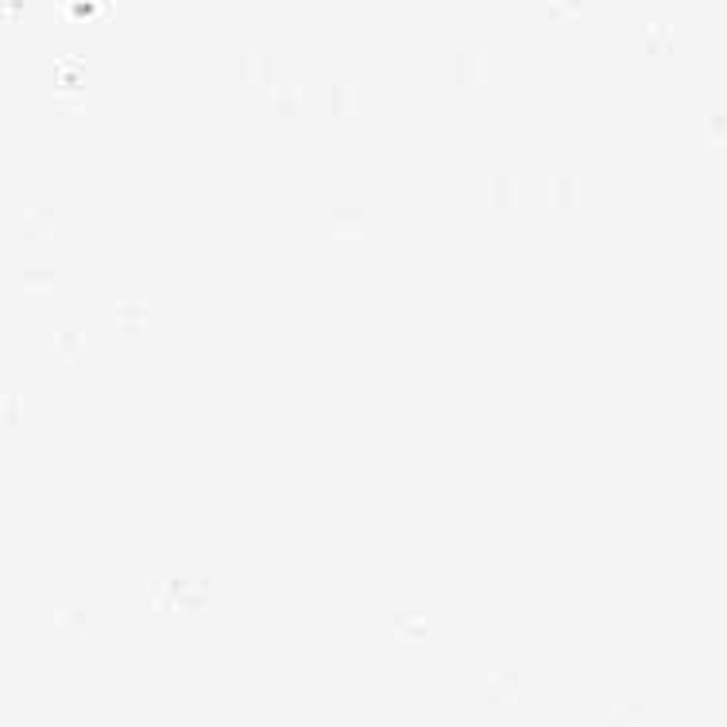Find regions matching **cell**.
<instances>
[{
  "label": "cell",
  "mask_w": 727,
  "mask_h": 727,
  "mask_svg": "<svg viewBox=\"0 0 727 727\" xmlns=\"http://www.w3.org/2000/svg\"><path fill=\"white\" fill-rule=\"evenodd\" d=\"M59 213L51 205H24L16 213V240L28 248H51L59 244Z\"/></svg>",
  "instance_id": "obj_1"
},
{
  "label": "cell",
  "mask_w": 727,
  "mask_h": 727,
  "mask_svg": "<svg viewBox=\"0 0 727 727\" xmlns=\"http://www.w3.org/2000/svg\"><path fill=\"white\" fill-rule=\"evenodd\" d=\"M480 704L488 708V712H515L519 704H523V681H519V673L515 669H492L488 677H484V685H480Z\"/></svg>",
  "instance_id": "obj_2"
},
{
  "label": "cell",
  "mask_w": 727,
  "mask_h": 727,
  "mask_svg": "<svg viewBox=\"0 0 727 727\" xmlns=\"http://www.w3.org/2000/svg\"><path fill=\"white\" fill-rule=\"evenodd\" d=\"M209 604V584L205 581H163L155 592V611H205Z\"/></svg>",
  "instance_id": "obj_3"
},
{
  "label": "cell",
  "mask_w": 727,
  "mask_h": 727,
  "mask_svg": "<svg viewBox=\"0 0 727 727\" xmlns=\"http://www.w3.org/2000/svg\"><path fill=\"white\" fill-rule=\"evenodd\" d=\"M263 109H267V117L275 120H294L302 117V109H306V93H302L298 82L275 78L271 86L263 89Z\"/></svg>",
  "instance_id": "obj_4"
},
{
  "label": "cell",
  "mask_w": 727,
  "mask_h": 727,
  "mask_svg": "<svg viewBox=\"0 0 727 727\" xmlns=\"http://www.w3.org/2000/svg\"><path fill=\"white\" fill-rule=\"evenodd\" d=\"M368 217H364V209H352V205H337V209H329V217H325V236L329 240H337V244H360V240H368Z\"/></svg>",
  "instance_id": "obj_5"
},
{
  "label": "cell",
  "mask_w": 727,
  "mask_h": 727,
  "mask_svg": "<svg viewBox=\"0 0 727 727\" xmlns=\"http://www.w3.org/2000/svg\"><path fill=\"white\" fill-rule=\"evenodd\" d=\"M453 86L461 89H488L492 86V59L476 47L453 55Z\"/></svg>",
  "instance_id": "obj_6"
},
{
  "label": "cell",
  "mask_w": 727,
  "mask_h": 727,
  "mask_svg": "<svg viewBox=\"0 0 727 727\" xmlns=\"http://www.w3.org/2000/svg\"><path fill=\"white\" fill-rule=\"evenodd\" d=\"M484 205H488V213H499V217L515 213L519 209V178L511 171H495V175L484 178Z\"/></svg>",
  "instance_id": "obj_7"
},
{
  "label": "cell",
  "mask_w": 727,
  "mask_h": 727,
  "mask_svg": "<svg viewBox=\"0 0 727 727\" xmlns=\"http://www.w3.org/2000/svg\"><path fill=\"white\" fill-rule=\"evenodd\" d=\"M59 291V271L55 267H20L16 275V294L31 298V302H43Z\"/></svg>",
  "instance_id": "obj_8"
},
{
  "label": "cell",
  "mask_w": 727,
  "mask_h": 727,
  "mask_svg": "<svg viewBox=\"0 0 727 727\" xmlns=\"http://www.w3.org/2000/svg\"><path fill=\"white\" fill-rule=\"evenodd\" d=\"M581 175H573V171H557L550 178V205L553 213H561V217H573L577 209H581Z\"/></svg>",
  "instance_id": "obj_9"
},
{
  "label": "cell",
  "mask_w": 727,
  "mask_h": 727,
  "mask_svg": "<svg viewBox=\"0 0 727 727\" xmlns=\"http://www.w3.org/2000/svg\"><path fill=\"white\" fill-rule=\"evenodd\" d=\"M236 78H240L244 89H267L275 82V62H271V55H263V51H244Z\"/></svg>",
  "instance_id": "obj_10"
},
{
  "label": "cell",
  "mask_w": 727,
  "mask_h": 727,
  "mask_svg": "<svg viewBox=\"0 0 727 727\" xmlns=\"http://www.w3.org/2000/svg\"><path fill=\"white\" fill-rule=\"evenodd\" d=\"M86 345L89 341L82 329H55L47 352H51L55 364H82V360H86Z\"/></svg>",
  "instance_id": "obj_11"
},
{
  "label": "cell",
  "mask_w": 727,
  "mask_h": 727,
  "mask_svg": "<svg viewBox=\"0 0 727 727\" xmlns=\"http://www.w3.org/2000/svg\"><path fill=\"white\" fill-rule=\"evenodd\" d=\"M86 608H70V604H62V608H51L47 615V627H51V635L59 642H74L82 639V631H86Z\"/></svg>",
  "instance_id": "obj_12"
},
{
  "label": "cell",
  "mask_w": 727,
  "mask_h": 727,
  "mask_svg": "<svg viewBox=\"0 0 727 727\" xmlns=\"http://www.w3.org/2000/svg\"><path fill=\"white\" fill-rule=\"evenodd\" d=\"M360 105H364V97H360V89L352 82H333L329 86V117L333 120L360 117Z\"/></svg>",
  "instance_id": "obj_13"
},
{
  "label": "cell",
  "mask_w": 727,
  "mask_h": 727,
  "mask_svg": "<svg viewBox=\"0 0 727 727\" xmlns=\"http://www.w3.org/2000/svg\"><path fill=\"white\" fill-rule=\"evenodd\" d=\"M147 321H151V310L144 302H136V298H124V302L113 306V325L120 333H144Z\"/></svg>",
  "instance_id": "obj_14"
},
{
  "label": "cell",
  "mask_w": 727,
  "mask_h": 727,
  "mask_svg": "<svg viewBox=\"0 0 727 727\" xmlns=\"http://www.w3.org/2000/svg\"><path fill=\"white\" fill-rule=\"evenodd\" d=\"M391 635L399 642H422L430 635V623L418 615V611H395L391 619Z\"/></svg>",
  "instance_id": "obj_15"
},
{
  "label": "cell",
  "mask_w": 727,
  "mask_h": 727,
  "mask_svg": "<svg viewBox=\"0 0 727 727\" xmlns=\"http://www.w3.org/2000/svg\"><path fill=\"white\" fill-rule=\"evenodd\" d=\"M28 418V399L20 391H0V430H16Z\"/></svg>",
  "instance_id": "obj_16"
},
{
  "label": "cell",
  "mask_w": 727,
  "mask_h": 727,
  "mask_svg": "<svg viewBox=\"0 0 727 727\" xmlns=\"http://www.w3.org/2000/svg\"><path fill=\"white\" fill-rule=\"evenodd\" d=\"M47 117L51 120H82L86 117V101L82 93H55L51 105H47Z\"/></svg>",
  "instance_id": "obj_17"
},
{
  "label": "cell",
  "mask_w": 727,
  "mask_h": 727,
  "mask_svg": "<svg viewBox=\"0 0 727 727\" xmlns=\"http://www.w3.org/2000/svg\"><path fill=\"white\" fill-rule=\"evenodd\" d=\"M82 74H86V62L82 59H62L59 66H55V78L62 82L66 93H78V89H82Z\"/></svg>",
  "instance_id": "obj_18"
},
{
  "label": "cell",
  "mask_w": 727,
  "mask_h": 727,
  "mask_svg": "<svg viewBox=\"0 0 727 727\" xmlns=\"http://www.w3.org/2000/svg\"><path fill=\"white\" fill-rule=\"evenodd\" d=\"M646 51H650V55H666V51H673V31H669L666 24H650V28H646Z\"/></svg>",
  "instance_id": "obj_19"
}]
</instances>
